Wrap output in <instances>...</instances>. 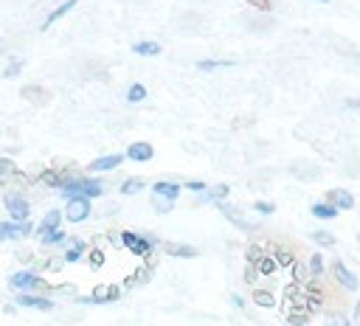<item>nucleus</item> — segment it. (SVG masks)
Returning <instances> with one entry per match:
<instances>
[{
	"mask_svg": "<svg viewBox=\"0 0 360 326\" xmlns=\"http://www.w3.org/2000/svg\"><path fill=\"white\" fill-rule=\"evenodd\" d=\"M163 250L169 256H183V259H194L200 253L194 244H177V242H163Z\"/></svg>",
	"mask_w": 360,
	"mask_h": 326,
	"instance_id": "nucleus-19",
	"label": "nucleus"
},
{
	"mask_svg": "<svg viewBox=\"0 0 360 326\" xmlns=\"http://www.w3.org/2000/svg\"><path fill=\"white\" fill-rule=\"evenodd\" d=\"M307 320H309V315H307L304 309L287 312V323H290V326H307Z\"/></svg>",
	"mask_w": 360,
	"mask_h": 326,
	"instance_id": "nucleus-32",
	"label": "nucleus"
},
{
	"mask_svg": "<svg viewBox=\"0 0 360 326\" xmlns=\"http://www.w3.org/2000/svg\"><path fill=\"white\" fill-rule=\"evenodd\" d=\"M183 185H186L188 191H197V194H202V191L208 188V183H205V180H188V183H183Z\"/></svg>",
	"mask_w": 360,
	"mask_h": 326,
	"instance_id": "nucleus-37",
	"label": "nucleus"
},
{
	"mask_svg": "<svg viewBox=\"0 0 360 326\" xmlns=\"http://www.w3.org/2000/svg\"><path fill=\"white\" fill-rule=\"evenodd\" d=\"M59 211H62V219H68L70 225H79V222L90 219L93 205H90V200H84V197H68V200H65V208H59Z\"/></svg>",
	"mask_w": 360,
	"mask_h": 326,
	"instance_id": "nucleus-4",
	"label": "nucleus"
},
{
	"mask_svg": "<svg viewBox=\"0 0 360 326\" xmlns=\"http://www.w3.org/2000/svg\"><path fill=\"white\" fill-rule=\"evenodd\" d=\"M197 70H217V67H233V59H197Z\"/></svg>",
	"mask_w": 360,
	"mask_h": 326,
	"instance_id": "nucleus-22",
	"label": "nucleus"
},
{
	"mask_svg": "<svg viewBox=\"0 0 360 326\" xmlns=\"http://www.w3.org/2000/svg\"><path fill=\"white\" fill-rule=\"evenodd\" d=\"M59 228H62V211H59V208H48L45 216H42V222L34 228V233L42 239V236H48V233H53V230H59Z\"/></svg>",
	"mask_w": 360,
	"mask_h": 326,
	"instance_id": "nucleus-11",
	"label": "nucleus"
},
{
	"mask_svg": "<svg viewBox=\"0 0 360 326\" xmlns=\"http://www.w3.org/2000/svg\"><path fill=\"white\" fill-rule=\"evenodd\" d=\"M309 275L312 278H321L323 275V256L321 253H312L309 256Z\"/></svg>",
	"mask_w": 360,
	"mask_h": 326,
	"instance_id": "nucleus-29",
	"label": "nucleus"
},
{
	"mask_svg": "<svg viewBox=\"0 0 360 326\" xmlns=\"http://www.w3.org/2000/svg\"><path fill=\"white\" fill-rule=\"evenodd\" d=\"M256 275H259V273H256V267H248V270H245V281H250V284H253V281H256Z\"/></svg>",
	"mask_w": 360,
	"mask_h": 326,
	"instance_id": "nucleus-40",
	"label": "nucleus"
},
{
	"mask_svg": "<svg viewBox=\"0 0 360 326\" xmlns=\"http://www.w3.org/2000/svg\"><path fill=\"white\" fill-rule=\"evenodd\" d=\"M121 298V287L115 284H101L93 289V295H84V298H76L79 304H112Z\"/></svg>",
	"mask_w": 360,
	"mask_h": 326,
	"instance_id": "nucleus-8",
	"label": "nucleus"
},
{
	"mask_svg": "<svg viewBox=\"0 0 360 326\" xmlns=\"http://www.w3.org/2000/svg\"><path fill=\"white\" fill-rule=\"evenodd\" d=\"M76 3H79V0H65V3H59V6H56V8H53L48 17H45V22H42V31H45V28H51L56 20H62L68 11H73V8H76Z\"/></svg>",
	"mask_w": 360,
	"mask_h": 326,
	"instance_id": "nucleus-18",
	"label": "nucleus"
},
{
	"mask_svg": "<svg viewBox=\"0 0 360 326\" xmlns=\"http://www.w3.org/2000/svg\"><path fill=\"white\" fill-rule=\"evenodd\" d=\"M143 98H146V87H143L141 82H132V84L127 87V101L135 104V101H143Z\"/></svg>",
	"mask_w": 360,
	"mask_h": 326,
	"instance_id": "nucleus-26",
	"label": "nucleus"
},
{
	"mask_svg": "<svg viewBox=\"0 0 360 326\" xmlns=\"http://www.w3.org/2000/svg\"><path fill=\"white\" fill-rule=\"evenodd\" d=\"M312 216H315V219H326V222H329V219H335V216H338V208H332L329 202H315V205H312Z\"/></svg>",
	"mask_w": 360,
	"mask_h": 326,
	"instance_id": "nucleus-25",
	"label": "nucleus"
},
{
	"mask_svg": "<svg viewBox=\"0 0 360 326\" xmlns=\"http://www.w3.org/2000/svg\"><path fill=\"white\" fill-rule=\"evenodd\" d=\"M248 250H250V259H253V261H259V259H262V256H264V253H262V247H259V244H253V247H248Z\"/></svg>",
	"mask_w": 360,
	"mask_h": 326,
	"instance_id": "nucleus-39",
	"label": "nucleus"
},
{
	"mask_svg": "<svg viewBox=\"0 0 360 326\" xmlns=\"http://www.w3.org/2000/svg\"><path fill=\"white\" fill-rule=\"evenodd\" d=\"M20 70H22V62H20V59H11V62H8V67L3 70V76H6V79H14Z\"/></svg>",
	"mask_w": 360,
	"mask_h": 326,
	"instance_id": "nucleus-34",
	"label": "nucleus"
},
{
	"mask_svg": "<svg viewBox=\"0 0 360 326\" xmlns=\"http://www.w3.org/2000/svg\"><path fill=\"white\" fill-rule=\"evenodd\" d=\"M312 239H315V244H321V247H335V244H338V239H335L329 230H315Z\"/></svg>",
	"mask_w": 360,
	"mask_h": 326,
	"instance_id": "nucleus-28",
	"label": "nucleus"
},
{
	"mask_svg": "<svg viewBox=\"0 0 360 326\" xmlns=\"http://www.w3.org/2000/svg\"><path fill=\"white\" fill-rule=\"evenodd\" d=\"M231 304H233L236 309H242V306H245V298H242V295H233V298H231Z\"/></svg>",
	"mask_w": 360,
	"mask_h": 326,
	"instance_id": "nucleus-41",
	"label": "nucleus"
},
{
	"mask_svg": "<svg viewBox=\"0 0 360 326\" xmlns=\"http://www.w3.org/2000/svg\"><path fill=\"white\" fill-rule=\"evenodd\" d=\"M318 3H332V0H318Z\"/></svg>",
	"mask_w": 360,
	"mask_h": 326,
	"instance_id": "nucleus-42",
	"label": "nucleus"
},
{
	"mask_svg": "<svg viewBox=\"0 0 360 326\" xmlns=\"http://www.w3.org/2000/svg\"><path fill=\"white\" fill-rule=\"evenodd\" d=\"M143 188H146V180H143V177H127L118 191H121L124 197H132V194H138V191H143Z\"/></svg>",
	"mask_w": 360,
	"mask_h": 326,
	"instance_id": "nucleus-21",
	"label": "nucleus"
},
{
	"mask_svg": "<svg viewBox=\"0 0 360 326\" xmlns=\"http://www.w3.org/2000/svg\"><path fill=\"white\" fill-rule=\"evenodd\" d=\"M332 273H335V278H338V284H340V287H346L349 292H357V284H360V281H357V275H354V273H352L340 259H335Z\"/></svg>",
	"mask_w": 360,
	"mask_h": 326,
	"instance_id": "nucleus-13",
	"label": "nucleus"
},
{
	"mask_svg": "<svg viewBox=\"0 0 360 326\" xmlns=\"http://www.w3.org/2000/svg\"><path fill=\"white\" fill-rule=\"evenodd\" d=\"M174 208V202L172 200H163V197H155V211H160V214H169Z\"/></svg>",
	"mask_w": 360,
	"mask_h": 326,
	"instance_id": "nucleus-35",
	"label": "nucleus"
},
{
	"mask_svg": "<svg viewBox=\"0 0 360 326\" xmlns=\"http://www.w3.org/2000/svg\"><path fill=\"white\" fill-rule=\"evenodd\" d=\"M124 160H135V163H149L155 157V146L149 141H135L127 146V152H121Z\"/></svg>",
	"mask_w": 360,
	"mask_h": 326,
	"instance_id": "nucleus-9",
	"label": "nucleus"
},
{
	"mask_svg": "<svg viewBox=\"0 0 360 326\" xmlns=\"http://www.w3.org/2000/svg\"><path fill=\"white\" fill-rule=\"evenodd\" d=\"M68 239V233L59 228V230H53V233H48V236H42V247H59L62 242Z\"/></svg>",
	"mask_w": 360,
	"mask_h": 326,
	"instance_id": "nucleus-27",
	"label": "nucleus"
},
{
	"mask_svg": "<svg viewBox=\"0 0 360 326\" xmlns=\"http://www.w3.org/2000/svg\"><path fill=\"white\" fill-rule=\"evenodd\" d=\"M121 163H124V155H121V152H112V155H101V157L90 160L87 171H93V174H101V171H112V169H118Z\"/></svg>",
	"mask_w": 360,
	"mask_h": 326,
	"instance_id": "nucleus-12",
	"label": "nucleus"
},
{
	"mask_svg": "<svg viewBox=\"0 0 360 326\" xmlns=\"http://www.w3.org/2000/svg\"><path fill=\"white\" fill-rule=\"evenodd\" d=\"M180 183H172V180H158V183H152V194L155 197H163V200H172V202H177V197H180Z\"/></svg>",
	"mask_w": 360,
	"mask_h": 326,
	"instance_id": "nucleus-16",
	"label": "nucleus"
},
{
	"mask_svg": "<svg viewBox=\"0 0 360 326\" xmlns=\"http://www.w3.org/2000/svg\"><path fill=\"white\" fill-rule=\"evenodd\" d=\"M65 250H62V264H76V261H82L84 259V253H87V242L84 239H79V236H68L65 242Z\"/></svg>",
	"mask_w": 360,
	"mask_h": 326,
	"instance_id": "nucleus-7",
	"label": "nucleus"
},
{
	"mask_svg": "<svg viewBox=\"0 0 360 326\" xmlns=\"http://www.w3.org/2000/svg\"><path fill=\"white\" fill-rule=\"evenodd\" d=\"M84 256H87V261H90L93 267H101V264H104V253H101L98 247H87V253H84Z\"/></svg>",
	"mask_w": 360,
	"mask_h": 326,
	"instance_id": "nucleus-33",
	"label": "nucleus"
},
{
	"mask_svg": "<svg viewBox=\"0 0 360 326\" xmlns=\"http://www.w3.org/2000/svg\"><path fill=\"white\" fill-rule=\"evenodd\" d=\"M3 202H6V211H8V219H11V222H22V219H28V214H31V202H28L22 194L8 191V194L3 197Z\"/></svg>",
	"mask_w": 360,
	"mask_h": 326,
	"instance_id": "nucleus-5",
	"label": "nucleus"
},
{
	"mask_svg": "<svg viewBox=\"0 0 360 326\" xmlns=\"http://www.w3.org/2000/svg\"><path fill=\"white\" fill-rule=\"evenodd\" d=\"M14 301H17V306H25V309H39V312L53 309V301L45 295H14Z\"/></svg>",
	"mask_w": 360,
	"mask_h": 326,
	"instance_id": "nucleus-15",
	"label": "nucleus"
},
{
	"mask_svg": "<svg viewBox=\"0 0 360 326\" xmlns=\"http://www.w3.org/2000/svg\"><path fill=\"white\" fill-rule=\"evenodd\" d=\"M253 208H256L259 214H273V211H276V205H273V202H267V200H259V202H253Z\"/></svg>",
	"mask_w": 360,
	"mask_h": 326,
	"instance_id": "nucleus-38",
	"label": "nucleus"
},
{
	"mask_svg": "<svg viewBox=\"0 0 360 326\" xmlns=\"http://www.w3.org/2000/svg\"><path fill=\"white\" fill-rule=\"evenodd\" d=\"M34 233V222L31 219H22V222H0V242H14V239H25Z\"/></svg>",
	"mask_w": 360,
	"mask_h": 326,
	"instance_id": "nucleus-6",
	"label": "nucleus"
},
{
	"mask_svg": "<svg viewBox=\"0 0 360 326\" xmlns=\"http://www.w3.org/2000/svg\"><path fill=\"white\" fill-rule=\"evenodd\" d=\"M163 48H160V42H155V39H141V42H135L132 45V53L135 56H158Z\"/></svg>",
	"mask_w": 360,
	"mask_h": 326,
	"instance_id": "nucleus-20",
	"label": "nucleus"
},
{
	"mask_svg": "<svg viewBox=\"0 0 360 326\" xmlns=\"http://www.w3.org/2000/svg\"><path fill=\"white\" fill-rule=\"evenodd\" d=\"M217 208H219V211H222V214H225V216H228V219H231V222H233L236 228H242V230H253V228H259V225L248 222V219H245V216H242L239 211H233V208H231L228 202H217Z\"/></svg>",
	"mask_w": 360,
	"mask_h": 326,
	"instance_id": "nucleus-17",
	"label": "nucleus"
},
{
	"mask_svg": "<svg viewBox=\"0 0 360 326\" xmlns=\"http://www.w3.org/2000/svg\"><path fill=\"white\" fill-rule=\"evenodd\" d=\"M14 171H17L14 160H8V157H0V177H6V174H14Z\"/></svg>",
	"mask_w": 360,
	"mask_h": 326,
	"instance_id": "nucleus-36",
	"label": "nucleus"
},
{
	"mask_svg": "<svg viewBox=\"0 0 360 326\" xmlns=\"http://www.w3.org/2000/svg\"><path fill=\"white\" fill-rule=\"evenodd\" d=\"M121 244L129 250V253H135V256H149L152 250H155V244H158V239L152 236V233H135V230H124L121 233Z\"/></svg>",
	"mask_w": 360,
	"mask_h": 326,
	"instance_id": "nucleus-3",
	"label": "nucleus"
},
{
	"mask_svg": "<svg viewBox=\"0 0 360 326\" xmlns=\"http://www.w3.org/2000/svg\"><path fill=\"white\" fill-rule=\"evenodd\" d=\"M8 287L17 292V295H34V292H39V289H48V281L37 273V270H17V273H11L8 275Z\"/></svg>",
	"mask_w": 360,
	"mask_h": 326,
	"instance_id": "nucleus-2",
	"label": "nucleus"
},
{
	"mask_svg": "<svg viewBox=\"0 0 360 326\" xmlns=\"http://www.w3.org/2000/svg\"><path fill=\"white\" fill-rule=\"evenodd\" d=\"M253 304L256 306H262V309H270V306H276V295L270 292V289H253Z\"/></svg>",
	"mask_w": 360,
	"mask_h": 326,
	"instance_id": "nucleus-24",
	"label": "nucleus"
},
{
	"mask_svg": "<svg viewBox=\"0 0 360 326\" xmlns=\"http://www.w3.org/2000/svg\"><path fill=\"white\" fill-rule=\"evenodd\" d=\"M256 273H259V275H267V278H270V275H276V273H278V264L273 261V256H267V253H264V256H262V259L256 261Z\"/></svg>",
	"mask_w": 360,
	"mask_h": 326,
	"instance_id": "nucleus-23",
	"label": "nucleus"
},
{
	"mask_svg": "<svg viewBox=\"0 0 360 326\" xmlns=\"http://www.w3.org/2000/svg\"><path fill=\"white\" fill-rule=\"evenodd\" d=\"M59 191H62V197H65V200H68V197L96 200V197H101V194H104V185H101V180H96V177L62 174V180H59Z\"/></svg>",
	"mask_w": 360,
	"mask_h": 326,
	"instance_id": "nucleus-1",
	"label": "nucleus"
},
{
	"mask_svg": "<svg viewBox=\"0 0 360 326\" xmlns=\"http://www.w3.org/2000/svg\"><path fill=\"white\" fill-rule=\"evenodd\" d=\"M273 261H276L278 267H292V264H295V256H292L290 250H276V253H273Z\"/></svg>",
	"mask_w": 360,
	"mask_h": 326,
	"instance_id": "nucleus-30",
	"label": "nucleus"
},
{
	"mask_svg": "<svg viewBox=\"0 0 360 326\" xmlns=\"http://www.w3.org/2000/svg\"><path fill=\"white\" fill-rule=\"evenodd\" d=\"M323 202H329L338 211H352L354 208V194L349 188H332V191H326V200Z\"/></svg>",
	"mask_w": 360,
	"mask_h": 326,
	"instance_id": "nucleus-10",
	"label": "nucleus"
},
{
	"mask_svg": "<svg viewBox=\"0 0 360 326\" xmlns=\"http://www.w3.org/2000/svg\"><path fill=\"white\" fill-rule=\"evenodd\" d=\"M323 326H352V320L346 315H340V312H329L323 318Z\"/></svg>",
	"mask_w": 360,
	"mask_h": 326,
	"instance_id": "nucleus-31",
	"label": "nucleus"
},
{
	"mask_svg": "<svg viewBox=\"0 0 360 326\" xmlns=\"http://www.w3.org/2000/svg\"><path fill=\"white\" fill-rule=\"evenodd\" d=\"M228 194H231V185H228V183H219V185H214V188H205V191L200 194L197 205H217V202H225Z\"/></svg>",
	"mask_w": 360,
	"mask_h": 326,
	"instance_id": "nucleus-14",
	"label": "nucleus"
}]
</instances>
